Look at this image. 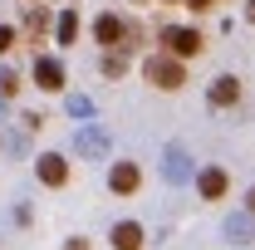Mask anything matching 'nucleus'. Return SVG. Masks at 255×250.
I'll list each match as a JSON object with an SVG mask.
<instances>
[{
  "mask_svg": "<svg viewBox=\"0 0 255 250\" xmlns=\"http://www.w3.org/2000/svg\"><path fill=\"white\" fill-rule=\"evenodd\" d=\"M30 30H34V34L49 30V10H44V5H30Z\"/></svg>",
  "mask_w": 255,
  "mask_h": 250,
  "instance_id": "obj_14",
  "label": "nucleus"
},
{
  "mask_svg": "<svg viewBox=\"0 0 255 250\" xmlns=\"http://www.w3.org/2000/svg\"><path fill=\"white\" fill-rule=\"evenodd\" d=\"M226 236H231L236 246H251L255 241V216L251 211H231V216H226Z\"/></svg>",
  "mask_w": 255,
  "mask_h": 250,
  "instance_id": "obj_10",
  "label": "nucleus"
},
{
  "mask_svg": "<svg viewBox=\"0 0 255 250\" xmlns=\"http://www.w3.org/2000/svg\"><path fill=\"white\" fill-rule=\"evenodd\" d=\"M162 44H167V54H177V59H196V54H201V34L187 30V25H167V30H162Z\"/></svg>",
  "mask_w": 255,
  "mask_h": 250,
  "instance_id": "obj_3",
  "label": "nucleus"
},
{
  "mask_svg": "<svg viewBox=\"0 0 255 250\" xmlns=\"http://www.w3.org/2000/svg\"><path fill=\"white\" fill-rule=\"evenodd\" d=\"M64 250H89V241H84V236H69V241H64Z\"/></svg>",
  "mask_w": 255,
  "mask_h": 250,
  "instance_id": "obj_20",
  "label": "nucleus"
},
{
  "mask_svg": "<svg viewBox=\"0 0 255 250\" xmlns=\"http://www.w3.org/2000/svg\"><path fill=\"white\" fill-rule=\"evenodd\" d=\"M113 152V137L103 132L98 123H84L79 132H74V157H84V162H98V157Z\"/></svg>",
  "mask_w": 255,
  "mask_h": 250,
  "instance_id": "obj_2",
  "label": "nucleus"
},
{
  "mask_svg": "<svg viewBox=\"0 0 255 250\" xmlns=\"http://www.w3.org/2000/svg\"><path fill=\"white\" fill-rule=\"evenodd\" d=\"M246 211H251V216H255V187H251V196H246Z\"/></svg>",
  "mask_w": 255,
  "mask_h": 250,
  "instance_id": "obj_23",
  "label": "nucleus"
},
{
  "mask_svg": "<svg viewBox=\"0 0 255 250\" xmlns=\"http://www.w3.org/2000/svg\"><path fill=\"white\" fill-rule=\"evenodd\" d=\"M226 187H231V182H226V172H221V167H201V172H196V191H201L206 201H221V196H226Z\"/></svg>",
  "mask_w": 255,
  "mask_h": 250,
  "instance_id": "obj_9",
  "label": "nucleus"
},
{
  "mask_svg": "<svg viewBox=\"0 0 255 250\" xmlns=\"http://www.w3.org/2000/svg\"><path fill=\"white\" fill-rule=\"evenodd\" d=\"M142 74H147V84H157V89H167V94H177V89L187 84V69H182L177 54H152Z\"/></svg>",
  "mask_w": 255,
  "mask_h": 250,
  "instance_id": "obj_1",
  "label": "nucleus"
},
{
  "mask_svg": "<svg viewBox=\"0 0 255 250\" xmlns=\"http://www.w3.org/2000/svg\"><path fill=\"white\" fill-rule=\"evenodd\" d=\"M246 20H251V25H255V0H246Z\"/></svg>",
  "mask_w": 255,
  "mask_h": 250,
  "instance_id": "obj_22",
  "label": "nucleus"
},
{
  "mask_svg": "<svg viewBox=\"0 0 255 250\" xmlns=\"http://www.w3.org/2000/svg\"><path fill=\"white\" fill-rule=\"evenodd\" d=\"M142 182V172L132 167V162H113V172H108V191H118V196H132Z\"/></svg>",
  "mask_w": 255,
  "mask_h": 250,
  "instance_id": "obj_8",
  "label": "nucleus"
},
{
  "mask_svg": "<svg viewBox=\"0 0 255 250\" xmlns=\"http://www.w3.org/2000/svg\"><path fill=\"white\" fill-rule=\"evenodd\" d=\"M0 113H5V108H0Z\"/></svg>",
  "mask_w": 255,
  "mask_h": 250,
  "instance_id": "obj_25",
  "label": "nucleus"
},
{
  "mask_svg": "<svg viewBox=\"0 0 255 250\" xmlns=\"http://www.w3.org/2000/svg\"><path fill=\"white\" fill-rule=\"evenodd\" d=\"M34 84L49 89V94H59L64 89V64L54 59V54H39V59H34Z\"/></svg>",
  "mask_w": 255,
  "mask_h": 250,
  "instance_id": "obj_5",
  "label": "nucleus"
},
{
  "mask_svg": "<svg viewBox=\"0 0 255 250\" xmlns=\"http://www.w3.org/2000/svg\"><path fill=\"white\" fill-rule=\"evenodd\" d=\"M123 69H128V59H123V54H103V74H108V79H118Z\"/></svg>",
  "mask_w": 255,
  "mask_h": 250,
  "instance_id": "obj_15",
  "label": "nucleus"
},
{
  "mask_svg": "<svg viewBox=\"0 0 255 250\" xmlns=\"http://www.w3.org/2000/svg\"><path fill=\"white\" fill-rule=\"evenodd\" d=\"M34 172H39L44 187H64V182H69V162H64L59 152H44L39 162H34Z\"/></svg>",
  "mask_w": 255,
  "mask_h": 250,
  "instance_id": "obj_7",
  "label": "nucleus"
},
{
  "mask_svg": "<svg viewBox=\"0 0 255 250\" xmlns=\"http://www.w3.org/2000/svg\"><path fill=\"white\" fill-rule=\"evenodd\" d=\"M69 118H94V103L89 98H69Z\"/></svg>",
  "mask_w": 255,
  "mask_h": 250,
  "instance_id": "obj_16",
  "label": "nucleus"
},
{
  "mask_svg": "<svg viewBox=\"0 0 255 250\" xmlns=\"http://www.w3.org/2000/svg\"><path fill=\"white\" fill-rule=\"evenodd\" d=\"M94 34H98V44H118L128 34V25L118 20V15H98V25H94Z\"/></svg>",
  "mask_w": 255,
  "mask_h": 250,
  "instance_id": "obj_12",
  "label": "nucleus"
},
{
  "mask_svg": "<svg viewBox=\"0 0 255 250\" xmlns=\"http://www.w3.org/2000/svg\"><path fill=\"white\" fill-rule=\"evenodd\" d=\"M0 79H5V69H0Z\"/></svg>",
  "mask_w": 255,
  "mask_h": 250,
  "instance_id": "obj_24",
  "label": "nucleus"
},
{
  "mask_svg": "<svg viewBox=\"0 0 255 250\" xmlns=\"http://www.w3.org/2000/svg\"><path fill=\"white\" fill-rule=\"evenodd\" d=\"M10 44H15V30H10V25H0V54H5Z\"/></svg>",
  "mask_w": 255,
  "mask_h": 250,
  "instance_id": "obj_19",
  "label": "nucleus"
},
{
  "mask_svg": "<svg viewBox=\"0 0 255 250\" xmlns=\"http://www.w3.org/2000/svg\"><path fill=\"white\" fill-rule=\"evenodd\" d=\"M0 147H5V152H10V157H20V152H25V142H20L15 132H5V137H0Z\"/></svg>",
  "mask_w": 255,
  "mask_h": 250,
  "instance_id": "obj_17",
  "label": "nucleus"
},
{
  "mask_svg": "<svg viewBox=\"0 0 255 250\" xmlns=\"http://www.w3.org/2000/svg\"><path fill=\"white\" fill-rule=\"evenodd\" d=\"M236 98H241V79H236V74L211 79V89H206V103H211V108H231Z\"/></svg>",
  "mask_w": 255,
  "mask_h": 250,
  "instance_id": "obj_6",
  "label": "nucleus"
},
{
  "mask_svg": "<svg viewBox=\"0 0 255 250\" xmlns=\"http://www.w3.org/2000/svg\"><path fill=\"white\" fill-rule=\"evenodd\" d=\"M15 89H20V79L5 69V79H0V98H15Z\"/></svg>",
  "mask_w": 255,
  "mask_h": 250,
  "instance_id": "obj_18",
  "label": "nucleus"
},
{
  "mask_svg": "<svg viewBox=\"0 0 255 250\" xmlns=\"http://www.w3.org/2000/svg\"><path fill=\"white\" fill-rule=\"evenodd\" d=\"M162 177H167L172 187H187L191 182V152L182 147V142H172V147L162 152Z\"/></svg>",
  "mask_w": 255,
  "mask_h": 250,
  "instance_id": "obj_4",
  "label": "nucleus"
},
{
  "mask_svg": "<svg viewBox=\"0 0 255 250\" xmlns=\"http://www.w3.org/2000/svg\"><path fill=\"white\" fill-rule=\"evenodd\" d=\"M113 250H142V226L137 221H118L113 226Z\"/></svg>",
  "mask_w": 255,
  "mask_h": 250,
  "instance_id": "obj_11",
  "label": "nucleus"
},
{
  "mask_svg": "<svg viewBox=\"0 0 255 250\" xmlns=\"http://www.w3.org/2000/svg\"><path fill=\"white\" fill-rule=\"evenodd\" d=\"M54 34H59V44H74V39H79V15L64 10L59 20H54Z\"/></svg>",
  "mask_w": 255,
  "mask_h": 250,
  "instance_id": "obj_13",
  "label": "nucleus"
},
{
  "mask_svg": "<svg viewBox=\"0 0 255 250\" xmlns=\"http://www.w3.org/2000/svg\"><path fill=\"white\" fill-rule=\"evenodd\" d=\"M191 10H211V0H187Z\"/></svg>",
  "mask_w": 255,
  "mask_h": 250,
  "instance_id": "obj_21",
  "label": "nucleus"
}]
</instances>
